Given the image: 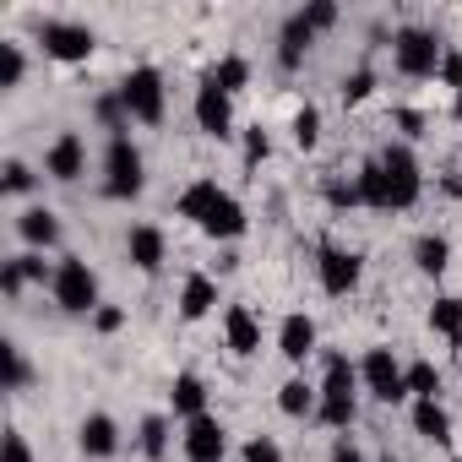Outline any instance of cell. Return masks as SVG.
I'll use <instances>...</instances> for the list:
<instances>
[{
    "instance_id": "f546056e",
    "label": "cell",
    "mask_w": 462,
    "mask_h": 462,
    "mask_svg": "<svg viewBox=\"0 0 462 462\" xmlns=\"http://www.w3.org/2000/svg\"><path fill=\"white\" fill-rule=\"evenodd\" d=\"M93 115H98V125H104L109 136H131V115H125V98H120V88H115V93H104V98L93 104Z\"/></svg>"
},
{
    "instance_id": "7c38bea8",
    "label": "cell",
    "mask_w": 462,
    "mask_h": 462,
    "mask_svg": "<svg viewBox=\"0 0 462 462\" xmlns=\"http://www.w3.org/2000/svg\"><path fill=\"white\" fill-rule=\"evenodd\" d=\"M44 174L60 180V185L82 180V174H88V142H82L77 131H60V136L50 142V152H44Z\"/></svg>"
},
{
    "instance_id": "8fae6325",
    "label": "cell",
    "mask_w": 462,
    "mask_h": 462,
    "mask_svg": "<svg viewBox=\"0 0 462 462\" xmlns=\"http://www.w3.org/2000/svg\"><path fill=\"white\" fill-rule=\"evenodd\" d=\"M180 446H185V462H223V451H228V430H223V419L201 413V419L185 424Z\"/></svg>"
},
{
    "instance_id": "d590c367",
    "label": "cell",
    "mask_w": 462,
    "mask_h": 462,
    "mask_svg": "<svg viewBox=\"0 0 462 462\" xmlns=\"http://www.w3.org/2000/svg\"><path fill=\"white\" fill-rule=\"evenodd\" d=\"M370 93H375V71H370V66H359L354 77H343V104H348V109H354V104H365Z\"/></svg>"
},
{
    "instance_id": "52a82bcc",
    "label": "cell",
    "mask_w": 462,
    "mask_h": 462,
    "mask_svg": "<svg viewBox=\"0 0 462 462\" xmlns=\"http://www.w3.org/2000/svg\"><path fill=\"white\" fill-rule=\"evenodd\" d=\"M359 381H365V392H370L375 402H386V408H397V402L413 397V392H408V370L392 359V348H370V354L359 359Z\"/></svg>"
},
{
    "instance_id": "6da1fadb",
    "label": "cell",
    "mask_w": 462,
    "mask_h": 462,
    "mask_svg": "<svg viewBox=\"0 0 462 462\" xmlns=\"http://www.w3.org/2000/svg\"><path fill=\"white\" fill-rule=\"evenodd\" d=\"M321 408H316V419L327 424V430H348L354 424V413H359V365H348V354H327V365H321Z\"/></svg>"
},
{
    "instance_id": "484cf974",
    "label": "cell",
    "mask_w": 462,
    "mask_h": 462,
    "mask_svg": "<svg viewBox=\"0 0 462 462\" xmlns=\"http://www.w3.org/2000/svg\"><path fill=\"white\" fill-rule=\"evenodd\" d=\"M430 332L446 337L451 348H462V300H457V294H440V300L430 305Z\"/></svg>"
},
{
    "instance_id": "30bf717a",
    "label": "cell",
    "mask_w": 462,
    "mask_h": 462,
    "mask_svg": "<svg viewBox=\"0 0 462 462\" xmlns=\"http://www.w3.org/2000/svg\"><path fill=\"white\" fill-rule=\"evenodd\" d=\"M190 115H196V131H207V136H217V142L235 136V98H228V93H223L207 71H201V88H196Z\"/></svg>"
},
{
    "instance_id": "ba28073f",
    "label": "cell",
    "mask_w": 462,
    "mask_h": 462,
    "mask_svg": "<svg viewBox=\"0 0 462 462\" xmlns=\"http://www.w3.org/2000/svg\"><path fill=\"white\" fill-rule=\"evenodd\" d=\"M316 278H321V289H327L332 300H343V294L359 289L365 256H359V251H343V245H332V240H321V245H316Z\"/></svg>"
},
{
    "instance_id": "d6986e66",
    "label": "cell",
    "mask_w": 462,
    "mask_h": 462,
    "mask_svg": "<svg viewBox=\"0 0 462 462\" xmlns=\"http://www.w3.org/2000/svg\"><path fill=\"white\" fill-rule=\"evenodd\" d=\"M223 196H228V190H223L217 180H190V185L180 190V201H174V212H180V217H190V223L201 228V223L212 217V207H217Z\"/></svg>"
},
{
    "instance_id": "ac0fdd59",
    "label": "cell",
    "mask_w": 462,
    "mask_h": 462,
    "mask_svg": "<svg viewBox=\"0 0 462 462\" xmlns=\"http://www.w3.org/2000/svg\"><path fill=\"white\" fill-rule=\"evenodd\" d=\"M17 235H23L28 251H55V245H60V217H55L50 207H28V212L17 217Z\"/></svg>"
},
{
    "instance_id": "2e32d148",
    "label": "cell",
    "mask_w": 462,
    "mask_h": 462,
    "mask_svg": "<svg viewBox=\"0 0 462 462\" xmlns=\"http://www.w3.org/2000/svg\"><path fill=\"white\" fill-rule=\"evenodd\" d=\"M278 354H283L289 365H305V359L316 354V321H310L305 310L283 316V327H278Z\"/></svg>"
},
{
    "instance_id": "7402d4cb",
    "label": "cell",
    "mask_w": 462,
    "mask_h": 462,
    "mask_svg": "<svg viewBox=\"0 0 462 462\" xmlns=\"http://www.w3.org/2000/svg\"><path fill=\"white\" fill-rule=\"evenodd\" d=\"M245 228H251V217H245V201H240V196H223V201L212 207V217L201 223V235H207V240H240Z\"/></svg>"
},
{
    "instance_id": "cb8c5ba5",
    "label": "cell",
    "mask_w": 462,
    "mask_h": 462,
    "mask_svg": "<svg viewBox=\"0 0 462 462\" xmlns=\"http://www.w3.org/2000/svg\"><path fill=\"white\" fill-rule=\"evenodd\" d=\"M278 408H283L289 419H316V408H321V386L305 381V375H289V381L278 386Z\"/></svg>"
},
{
    "instance_id": "7bdbcfd3",
    "label": "cell",
    "mask_w": 462,
    "mask_h": 462,
    "mask_svg": "<svg viewBox=\"0 0 462 462\" xmlns=\"http://www.w3.org/2000/svg\"><path fill=\"white\" fill-rule=\"evenodd\" d=\"M0 462H33V451H28V435H23V430H6V440H0Z\"/></svg>"
},
{
    "instance_id": "ee69618b",
    "label": "cell",
    "mask_w": 462,
    "mask_h": 462,
    "mask_svg": "<svg viewBox=\"0 0 462 462\" xmlns=\"http://www.w3.org/2000/svg\"><path fill=\"white\" fill-rule=\"evenodd\" d=\"M267 152H273V142H267V131H262V125H256V131H251V136H245V169H256V163H262V158H267Z\"/></svg>"
},
{
    "instance_id": "74e56055",
    "label": "cell",
    "mask_w": 462,
    "mask_h": 462,
    "mask_svg": "<svg viewBox=\"0 0 462 462\" xmlns=\"http://www.w3.org/2000/svg\"><path fill=\"white\" fill-rule=\"evenodd\" d=\"M17 267H23V278H28V283H55V267L44 262V251H23V256H17Z\"/></svg>"
},
{
    "instance_id": "c3c4849f",
    "label": "cell",
    "mask_w": 462,
    "mask_h": 462,
    "mask_svg": "<svg viewBox=\"0 0 462 462\" xmlns=\"http://www.w3.org/2000/svg\"><path fill=\"white\" fill-rule=\"evenodd\" d=\"M381 462H402V457H392V451H386V457H381Z\"/></svg>"
},
{
    "instance_id": "7dc6e473",
    "label": "cell",
    "mask_w": 462,
    "mask_h": 462,
    "mask_svg": "<svg viewBox=\"0 0 462 462\" xmlns=\"http://www.w3.org/2000/svg\"><path fill=\"white\" fill-rule=\"evenodd\" d=\"M397 125H402V136L413 142V136H424V115L419 109H397Z\"/></svg>"
},
{
    "instance_id": "3957f363",
    "label": "cell",
    "mask_w": 462,
    "mask_h": 462,
    "mask_svg": "<svg viewBox=\"0 0 462 462\" xmlns=\"http://www.w3.org/2000/svg\"><path fill=\"white\" fill-rule=\"evenodd\" d=\"M142 185H147L142 147L131 136H109V147H104V196L109 201H136Z\"/></svg>"
},
{
    "instance_id": "9a60e30c",
    "label": "cell",
    "mask_w": 462,
    "mask_h": 462,
    "mask_svg": "<svg viewBox=\"0 0 462 462\" xmlns=\"http://www.w3.org/2000/svg\"><path fill=\"white\" fill-rule=\"evenodd\" d=\"M310 44H316V28L305 23V12L283 17V28H278V66H283V71H300L305 55H310Z\"/></svg>"
},
{
    "instance_id": "836d02e7",
    "label": "cell",
    "mask_w": 462,
    "mask_h": 462,
    "mask_svg": "<svg viewBox=\"0 0 462 462\" xmlns=\"http://www.w3.org/2000/svg\"><path fill=\"white\" fill-rule=\"evenodd\" d=\"M23 77H28L23 44H0V88H23Z\"/></svg>"
},
{
    "instance_id": "4fadbf2b",
    "label": "cell",
    "mask_w": 462,
    "mask_h": 462,
    "mask_svg": "<svg viewBox=\"0 0 462 462\" xmlns=\"http://www.w3.org/2000/svg\"><path fill=\"white\" fill-rule=\"evenodd\" d=\"M125 256H131V267L136 273H158L163 267V256H169V240H163V228L158 223H136L131 235H125Z\"/></svg>"
},
{
    "instance_id": "d6a6232c",
    "label": "cell",
    "mask_w": 462,
    "mask_h": 462,
    "mask_svg": "<svg viewBox=\"0 0 462 462\" xmlns=\"http://www.w3.org/2000/svg\"><path fill=\"white\" fill-rule=\"evenodd\" d=\"M321 142V109L316 104H305V109H294V147L300 152H310Z\"/></svg>"
},
{
    "instance_id": "d4e9b609",
    "label": "cell",
    "mask_w": 462,
    "mask_h": 462,
    "mask_svg": "<svg viewBox=\"0 0 462 462\" xmlns=\"http://www.w3.org/2000/svg\"><path fill=\"white\" fill-rule=\"evenodd\" d=\"M413 430L424 435V440H435V446H451V413H446V402L440 397H424V402H413Z\"/></svg>"
},
{
    "instance_id": "bcb514c9",
    "label": "cell",
    "mask_w": 462,
    "mask_h": 462,
    "mask_svg": "<svg viewBox=\"0 0 462 462\" xmlns=\"http://www.w3.org/2000/svg\"><path fill=\"white\" fill-rule=\"evenodd\" d=\"M327 462H365V451L354 446V435H337V440H332V457H327Z\"/></svg>"
},
{
    "instance_id": "5b68a950",
    "label": "cell",
    "mask_w": 462,
    "mask_h": 462,
    "mask_svg": "<svg viewBox=\"0 0 462 462\" xmlns=\"http://www.w3.org/2000/svg\"><path fill=\"white\" fill-rule=\"evenodd\" d=\"M120 98H125V115L136 125H158L169 98H163V71L158 66H131L125 82H120Z\"/></svg>"
},
{
    "instance_id": "83f0119b",
    "label": "cell",
    "mask_w": 462,
    "mask_h": 462,
    "mask_svg": "<svg viewBox=\"0 0 462 462\" xmlns=\"http://www.w3.org/2000/svg\"><path fill=\"white\" fill-rule=\"evenodd\" d=\"M207 77H212L228 98H235V93H245V88H251V60H245V55H223Z\"/></svg>"
},
{
    "instance_id": "8d00e7d4",
    "label": "cell",
    "mask_w": 462,
    "mask_h": 462,
    "mask_svg": "<svg viewBox=\"0 0 462 462\" xmlns=\"http://www.w3.org/2000/svg\"><path fill=\"white\" fill-rule=\"evenodd\" d=\"M321 196H327V201H332L337 212H348V207H365V201H359V185H354V180H327V190H321Z\"/></svg>"
},
{
    "instance_id": "ffe728a7",
    "label": "cell",
    "mask_w": 462,
    "mask_h": 462,
    "mask_svg": "<svg viewBox=\"0 0 462 462\" xmlns=\"http://www.w3.org/2000/svg\"><path fill=\"white\" fill-rule=\"evenodd\" d=\"M212 310H217V278L190 273V278L180 283V316H185V321H207Z\"/></svg>"
},
{
    "instance_id": "e575fe53",
    "label": "cell",
    "mask_w": 462,
    "mask_h": 462,
    "mask_svg": "<svg viewBox=\"0 0 462 462\" xmlns=\"http://www.w3.org/2000/svg\"><path fill=\"white\" fill-rule=\"evenodd\" d=\"M33 185H39V174H33L23 158H12V163H6V174H0V190H6V196H28Z\"/></svg>"
},
{
    "instance_id": "f35d334b",
    "label": "cell",
    "mask_w": 462,
    "mask_h": 462,
    "mask_svg": "<svg viewBox=\"0 0 462 462\" xmlns=\"http://www.w3.org/2000/svg\"><path fill=\"white\" fill-rule=\"evenodd\" d=\"M440 82H446V93L462 104V50H451V44H446V60H440Z\"/></svg>"
},
{
    "instance_id": "4316f807",
    "label": "cell",
    "mask_w": 462,
    "mask_h": 462,
    "mask_svg": "<svg viewBox=\"0 0 462 462\" xmlns=\"http://www.w3.org/2000/svg\"><path fill=\"white\" fill-rule=\"evenodd\" d=\"M413 262H419L424 278H440V273L451 267V240H446V235H419V240H413Z\"/></svg>"
},
{
    "instance_id": "60d3db41",
    "label": "cell",
    "mask_w": 462,
    "mask_h": 462,
    "mask_svg": "<svg viewBox=\"0 0 462 462\" xmlns=\"http://www.w3.org/2000/svg\"><path fill=\"white\" fill-rule=\"evenodd\" d=\"M23 289H28V278H23L17 256H12V262H0V294H6V300H23Z\"/></svg>"
},
{
    "instance_id": "8992f818",
    "label": "cell",
    "mask_w": 462,
    "mask_h": 462,
    "mask_svg": "<svg viewBox=\"0 0 462 462\" xmlns=\"http://www.w3.org/2000/svg\"><path fill=\"white\" fill-rule=\"evenodd\" d=\"M39 44H44V55L60 60V66H88L93 50H98V39H93L88 23H60V17H44V23H39Z\"/></svg>"
},
{
    "instance_id": "b9f144b4",
    "label": "cell",
    "mask_w": 462,
    "mask_h": 462,
    "mask_svg": "<svg viewBox=\"0 0 462 462\" xmlns=\"http://www.w3.org/2000/svg\"><path fill=\"white\" fill-rule=\"evenodd\" d=\"M245 462H283V446L273 435H256V440H245Z\"/></svg>"
},
{
    "instance_id": "44dd1931",
    "label": "cell",
    "mask_w": 462,
    "mask_h": 462,
    "mask_svg": "<svg viewBox=\"0 0 462 462\" xmlns=\"http://www.w3.org/2000/svg\"><path fill=\"white\" fill-rule=\"evenodd\" d=\"M169 408H174V419H201L207 413V381L196 375V370H180L174 375V386H169Z\"/></svg>"
},
{
    "instance_id": "ab89813d",
    "label": "cell",
    "mask_w": 462,
    "mask_h": 462,
    "mask_svg": "<svg viewBox=\"0 0 462 462\" xmlns=\"http://www.w3.org/2000/svg\"><path fill=\"white\" fill-rule=\"evenodd\" d=\"M337 0H310V6H305V23L316 28V33H327V28H337Z\"/></svg>"
},
{
    "instance_id": "277c9868",
    "label": "cell",
    "mask_w": 462,
    "mask_h": 462,
    "mask_svg": "<svg viewBox=\"0 0 462 462\" xmlns=\"http://www.w3.org/2000/svg\"><path fill=\"white\" fill-rule=\"evenodd\" d=\"M50 294H55V305H60L66 316H93V310L104 305V300H98V273H93L88 262H77V256H66V262L55 267Z\"/></svg>"
},
{
    "instance_id": "1f68e13d",
    "label": "cell",
    "mask_w": 462,
    "mask_h": 462,
    "mask_svg": "<svg viewBox=\"0 0 462 462\" xmlns=\"http://www.w3.org/2000/svg\"><path fill=\"white\" fill-rule=\"evenodd\" d=\"M408 392H413V402L440 397V370H435L430 359H413V365H408Z\"/></svg>"
},
{
    "instance_id": "7a4b0ae2",
    "label": "cell",
    "mask_w": 462,
    "mask_h": 462,
    "mask_svg": "<svg viewBox=\"0 0 462 462\" xmlns=\"http://www.w3.org/2000/svg\"><path fill=\"white\" fill-rule=\"evenodd\" d=\"M440 60H446V44L430 33V28H397L392 33V66L408 77V82H430V77H440Z\"/></svg>"
},
{
    "instance_id": "f1b7e54d",
    "label": "cell",
    "mask_w": 462,
    "mask_h": 462,
    "mask_svg": "<svg viewBox=\"0 0 462 462\" xmlns=\"http://www.w3.org/2000/svg\"><path fill=\"white\" fill-rule=\"evenodd\" d=\"M136 440H142V457L147 462H163L169 457V419L163 413H147L142 430H136Z\"/></svg>"
},
{
    "instance_id": "9c48e42d",
    "label": "cell",
    "mask_w": 462,
    "mask_h": 462,
    "mask_svg": "<svg viewBox=\"0 0 462 462\" xmlns=\"http://www.w3.org/2000/svg\"><path fill=\"white\" fill-rule=\"evenodd\" d=\"M381 169H386V180H392V201H397V212H408V207L419 201V190H424V169H419L413 147H408V142H386Z\"/></svg>"
},
{
    "instance_id": "5bb4252c",
    "label": "cell",
    "mask_w": 462,
    "mask_h": 462,
    "mask_svg": "<svg viewBox=\"0 0 462 462\" xmlns=\"http://www.w3.org/2000/svg\"><path fill=\"white\" fill-rule=\"evenodd\" d=\"M223 343H228V354H240V359L262 354V321L245 305H228L223 310Z\"/></svg>"
},
{
    "instance_id": "4dcf8cb0",
    "label": "cell",
    "mask_w": 462,
    "mask_h": 462,
    "mask_svg": "<svg viewBox=\"0 0 462 462\" xmlns=\"http://www.w3.org/2000/svg\"><path fill=\"white\" fill-rule=\"evenodd\" d=\"M0 365H6V392H28L33 386V365L17 343H0Z\"/></svg>"
},
{
    "instance_id": "e0dca14e",
    "label": "cell",
    "mask_w": 462,
    "mask_h": 462,
    "mask_svg": "<svg viewBox=\"0 0 462 462\" xmlns=\"http://www.w3.org/2000/svg\"><path fill=\"white\" fill-rule=\"evenodd\" d=\"M77 446H82V457L104 462V457H115V451H120V424H115L109 413H88V419H82V430H77Z\"/></svg>"
},
{
    "instance_id": "603a6c76",
    "label": "cell",
    "mask_w": 462,
    "mask_h": 462,
    "mask_svg": "<svg viewBox=\"0 0 462 462\" xmlns=\"http://www.w3.org/2000/svg\"><path fill=\"white\" fill-rule=\"evenodd\" d=\"M354 185H359V201H365V207H375V212H397V201H392V180H386L381 158H365L359 174H354Z\"/></svg>"
},
{
    "instance_id": "f6af8a7d",
    "label": "cell",
    "mask_w": 462,
    "mask_h": 462,
    "mask_svg": "<svg viewBox=\"0 0 462 462\" xmlns=\"http://www.w3.org/2000/svg\"><path fill=\"white\" fill-rule=\"evenodd\" d=\"M93 327L109 337V332H120V327H125V310H120V305H98V310H93Z\"/></svg>"
}]
</instances>
